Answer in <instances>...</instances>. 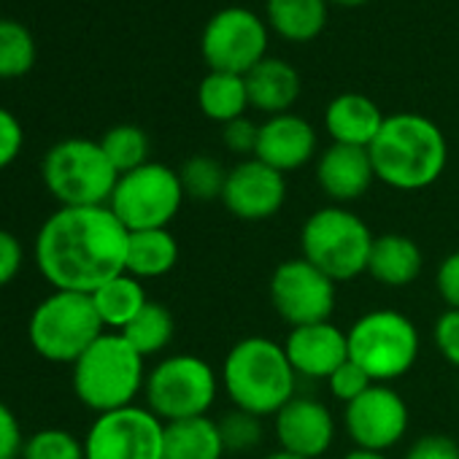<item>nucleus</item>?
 Here are the masks:
<instances>
[{"instance_id": "obj_1", "label": "nucleus", "mask_w": 459, "mask_h": 459, "mask_svg": "<svg viewBox=\"0 0 459 459\" xmlns=\"http://www.w3.org/2000/svg\"><path fill=\"white\" fill-rule=\"evenodd\" d=\"M130 230L108 205L57 208L36 236V265L52 290L92 295L125 273Z\"/></svg>"}, {"instance_id": "obj_2", "label": "nucleus", "mask_w": 459, "mask_h": 459, "mask_svg": "<svg viewBox=\"0 0 459 459\" xmlns=\"http://www.w3.org/2000/svg\"><path fill=\"white\" fill-rule=\"evenodd\" d=\"M368 152L376 181L397 192H419L432 186L448 162L443 130L429 117L413 111L386 117Z\"/></svg>"}, {"instance_id": "obj_3", "label": "nucleus", "mask_w": 459, "mask_h": 459, "mask_svg": "<svg viewBox=\"0 0 459 459\" xmlns=\"http://www.w3.org/2000/svg\"><path fill=\"white\" fill-rule=\"evenodd\" d=\"M219 381L233 408L249 411L260 419L276 416L298 389V373L284 343L263 335H249L233 343L221 362Z\"/></svg>"}, {"instance_id": "obj_4", "label": "nucleus", "mask_w": 459, "mask_h": 459, "mask_svg": "<svg viewBox=\"0 0 459 459\" xmlns=\"http://www.w3.org/2000/svg\"><path fill=\"white\" fill-rule=\"evenodd\" d=\"M143 357L127 343L122 333H103L71 368V381L79 403L90 411L108 413L135 405L143 392L146 368Z\"/></svg>"}, {"instance_id": "obj_5", "label": "nucleus", "mask_w": 459, "mask_h": 459, "mask_svg": "<svg viewBox=\"0 0 459 459\" xmlns=\"http://www.w3.org/2000/svg\"><path fill=\"white\" fill-rule=\"evenodd\" d=\"M376 236L349 205H325L314 211L300 230V252L335 284L368 273Z\"/></svg>"}, {"instance_id": "obj_6", "label": "nucleus", "mask_w": 459, "mask_h": 459, "mask_svg": "<svg viewBox=\"0 0 459 459\" xmlns=\"http://www.w3.org/2000/svg\"><path fill=\"white\" fill-rule=\"evenodd\" d=\"M106 333L92 298L84 292L52 290L30 314L28 341L47 362L74 365Z\"/></svg>"}, {"instance_id": "obj_7", "label": "nucleus", "mask_w": 459, "mask_h": 459, "mask_svg": "<svg viewBox=\"0 0 459 459\" xmlns=\"http://www.w3.org/2000/svg\"><path fill=\"white\" fill-rule=\"evenodd\" d=\"M41 176L49 195L63 208L108 205L119 181L100 141L90 138H65L55 143L44 157Z\"/></svg>"}, {"instance_id": "obj_8", "label": "nucleus", "mask_w": 459, "mask_h": 459, "mask_svg": "<svg viewBox=\"0 0 459 459\" xmlns=\"http://www.w3.org/2000/svg\"><path fill=\"white\" fill-rule=\"evenodd\" d=\"M349 359L357 362L373 384H389L413 370L419 359L416 325L392 308L362 314L349 327Z\"/></svg>"}, {"instance_id": "obj_9", "label": "nucleus", "mask_w": 459, "mask_h": 459, "mask_svg": "<svg viewBox=\"0 0 459 459\" xmlns=\"http://www.w3.org/2000/svg\"><path fill=\"white\" fill-rule=\"evenodd\" d=\"M219 384L216 370L203 357L170 354L146 373V408L165 424L208 416L216 403Z\"/></svg>"}, {"instance_id": "obj_10", "label": "nucleus", "mask_w": 459, "mask_h": 459, "mask_svg": "<svg viewBox=\"0 0 459 459\" xmlns=\"http://www.w3.org/2000/svg\"><path fill=\"white\" fill-rule=\"evenodd\" d=\"M184 189L178 170L162 162H146L130 173H122L108 208L130 230H162L168 227L184 205Z\"/></svg>"}, {"instance_id": "obj_11", "label": "nucleus", "mask_w": 459, "mask_h": 459, "mask_svg": "<svg viewBox=\"0 0 459 459\" xmlns=\"http://www.w3.org/2000/svg\"><path fill=\"white\" fill-rule=\"evenodd\" d=\"M271 28L244 6H227L211 14L200 36V55L208 71L247 76L260 60L268 57Z\"/></svg>"}, {"instance_id": "obj_12", "label": "nucleus", "mask_w": 459, "mask_h": 459, "mask_svg": "<svg viewBox=\"0 0 459 459\" xmlns=\"http://www.w3.org/2000/svg\"><path fill=\"white\" fill-rule=\"evenodd\" d=\"M165 421L146 405H127L95 416L84 435L87 459H162Z\"/></svg>"}, {"instance_id": "obj_13", "label": "nucleus", "mask_w": 459, "mask_h": 459, "mask_svg": "<svg viewBox=\"0 0 459 459\" xmlns=\"http://www.w3.org/2000/svg\"><path fill=\"white\" fill-rule=\"evenodd\" d=\"M271 306L290 327L330 322L335 311V281L306 257L276 265L271 276Z\"/></svg>"}, {"instance_id": "obj_14", "label": "nucleus", "mask_w": 459, "mask_h": 459, "mask_svg": "<svg viewBox=\"0 0 459 459\" xmlns=\"http://www.w3.org/2000/svg\"><path fill=\"white\" fill-rule=\"evenodd\" d=\"M408 405L389 384H373L343 411V427L354 448L386 454L408 432Z\"/></svg>"}, {"instance_id": "obj_15", "label": "nucleus", "mask_w": 459, "mask_h": 459, "mask_svg": "<svg viewBox=\"0 0 459 459\" xmlns=\"http://www.w3.org/2000/svg\"><path fill=\"white\" fill-rule=\"evenodd\" d=\"M287 203V176L260 162L257 157L241 160L227 170L221 205L241 221H265Z\"/></svg>"}, {"instance_id": "obj_16", "label": "nucleus", "mask_w": 459, "mask_h": 459, "mask_svg": "<svg viewBox=\"0 0 459 459\" xmlns=\"http://www.w3.org/2000/svg\"><path fill=\"white\" fill-rule=\"evenodd\" d=\"M273 432L281 451L303 459H319L335 440V419L322 400L295 394L273 416Z\"/></svg>"}, {"instance_id": "obj_17", "label": "nucleus", "mask_w": 459, "mask_h": 459, "mask_svg": "<svg viewBox=\"0 0 459 459\" xmlns=\"http://www.w3.org/2000/svg\"><path fill=\"white\" fill-rule=\"evenodd\" d=\"M284 351L298 378L327 381L349 359V335L333 322L292 327L284 341Z\"/></svg>"}, {"instance_id": "obj_18", "label": "nucleus", "mask_w": 459, "mask_h": 459, "mask_svg": "<svg viewBox=\"0 0 459 459\" xmlns=\"http://www.w3.org/2000/svg\"><path fill=\"white\" fill-rule=\"evenodd\" d=\"M316 146H319V138H316L314 125L287 111V114L268 117L260 125V141H257L255 157L287 176L308 165L316 157Z\"/></svg>"}, {"instance_id": "obj_19", "label": "nucleus", "mask_w": 459, "mask_h": 459, "mask_svg": "<svg viewBox=\"0 0 459 459\" xmlns=\"http://www.w3.org/2000/svg\"><path fill=\"white\" fill-rule=\"evenodd\" d=\"M376 181L370 152L359 146L330 143L316 157V184L333 205H349L368 195Z\"/></svg>"}, {"instance_id": "obj_20", "label": "nucleus", "mask_w": 459, "mask_h": 459, "mask_svg": "<svg viewBox=\"0 0 459 459\" xmlns=\"http://www.w3.org/2000/svg\"><path fill=\"white\" fill-rule=\"evenodd\" d=\"M384 114L362 92H341L325 108V130L333 143L368 149L384 127Z\"/></svg>"}, {"instance_id": "obj_21", "label": "nucleus", "mask_w": 459, "mask_h": 459, "mask_svg": "<svg viewBox=\"0 0 459 459\" xmlns=\"http://www.w3.org/2000/svg\"><path fill=\"white\" fill-rule=\"evenodd\" d=\"M244 79H247L249 106L268 117L292 111L303 90L300 74L287 60H279V57L260 60Z\"/></svg>"}, {"instance_id": "obj_22", "label": "nucleus", "mask_w": 459, "mask_h": 459, "mask_svg": "<svg viewBox=\"0 0 459 459\" xmlns=\"http://www.w3.org/2000/svg\"><path fill=\"white\" fill-rule=\"evenodd\" d=\"M421 268H424V257L413 238L403 233L376 236L368 260V276L376 284L389 290H403L421 276Z\"/></svg>"}, {"instance_id": "obj_23", "label": "nucleus", "mask_w": 459, "mask_h": 459, "mask_svg": "<svg viewBox=\"0 0 459 459\" xmlns=\"http://www.w3.org/2000/svg\"><path fill=\"white\" fill-rule=\"evenodd\" d=\"M265 22L279 39L308 44L327 28V0H265Z\"/></svg>"}, {"instance_id": "obj_24", "label": "nucleus", "mask_w": 459, "mask_h": 459, "mask_svg": "<svg viewBox=\"0 0 459 459\" xmlns=\"http://www.w3.org/2000/svg\"><path fill=\"white\" fill-rule=\"evenodd\" d=\"M178 263V241L168 227L162 230H138L127 241L125 271L141 281L160 279L170 273Z\"/></svg>"}, {"instance_id": "obj_25", "label": "nucleus", "mask_w": 459, "mask_h": 459, "mask_svg": "<svg viewBox=\"0 0 459 459\" xmlns=\"http://www.w3.org/2000/svg\"><path fill=\"white\" fill-rule=\"evenodd\" d=\"M224 454L216 419L197 416L165 424L162 459H221Z\"/></svg>"}, {"instance_id": "obj_26", "label": "nucleus", "mask_w": 459, "mask_h": 459, "mask_svg": "<svg viewBox=\"0 0 459 459\" xmlns=\"http://www.w3.org/2000/svg\"><path fill=\"white\" fill-rule=\"evenodd\" d=\"M197 106L205 119L219 122V125L247 117V108H252L247 79L238 74L208 71L197 84Z\"/></svg>"}, {"instance_id": "obj_27", "label": "nucleus", "mask_w": 459, "mask_h": 459, "mask_svg": "<svg viewBox=\"0 0 459 459\" xmlns=\"http://www.w3.org/2000/svg\"><path fill=\"white\" fill-rule=\"evenodd\" d=\"M90 298H92V306L108 333H122L149 303L141 279L130 276L127 271L114 276L103 287H98Z\"/></svg>"}, {"instance_id": "obj_28", "label": "nucleus", "mask_w": 459, "mask_h": 459, "mask_svg": "<svg viewBox=\"0 0 459 459\" xmlns=\"http://www.w3.org/2000/svg\"><path fill=\"white\" fill-rule=\"evenodd\" d=\"M122 335L146 359V357L162 354L170 346V341L176 335V319L168 306L149 300L141 308V314L122 330Z\"/></svg>"}, {"instance_id": "obj_29", "label": "nucleus", "mask_w": 459, "mask_h": 459, "mask_svg": "<svg viewBox=\"0 0 459 459\" xmlns=\"http://www.w3.org/2000/svg\"><path fill=\"white\" fill-rule=\"evenodd\" d=\"M178 178H181V189L186 200L213 203V200H221L227 168L211 154H192L189 160L181 162Z\"/></svg>"}, {"instance_id": "obj_30", "label": "nucleus", "mask_w": 459, "mask_h": 459, "mask_svg": "<svg viewBox=\"0 0 459 459\" xmlns=\"http://www.w3.org/2000/svg\"><path fill=\"white\" fill-rule=\"evenodd\" d=\"M36 39L14 20H0V79H20L36 65Z\"/></svg>"}, {"instance_id": "obj_31", "label": "nucleus", "mask_w": 459, "mask_h": 459, "mask_svg": "<svg viewBox=\"0 0 459 459\" xmlns=\"http://www.w3.org/2000/svg\"><path fill=\"white\" fill-rule=\"evenodd\" d=\"M100 146L119 176L149 162V135L135 125H117L106 130Z\"/></svg>"}, {"instance_id": "obj_32", "label": "nucleus", "mask_w": 459, "mask_h": 459, "mask_svg": "<svg viewBox=\"0 0 459 459\" xmlns=\"http://www.w3.org/2000/svg\"><path fill=\"white\" fill-rule=\"evenodd\" d=\"M22 459H87L84 440H79L71 429L44 427L25 437Z\"/></svg>"}, {"instance_id": "obj_33", "label": "nucleus", "mask_w": 459, "mask_h": 459, "mask_svg": "<svg viewBox=\"0 0 459 459\" xmlns=\"http://www.w3.org/2000/svg\"><path fill=\"white\" fill-rule=\"evenodd\" d=\"M216 424H219V435H221L227 454H244L263 443V419L249 411L233 408V411H227Z\"/></svg>"}, {"instance_id": "obj_34", "label": "nucleus", "mask_w": 459, "mask_h": 459, "mask_svg": "<svg viewBox=\"0 0 459 459\" xmlns=\"http://www.w3.org/2000/svg\"><path fill=\"white\" fill-rule=\"evenodd\" d=\"M327 386L333 392L335 400H341L343 405H349L351 400H357L362 392H368L373 386L370 376L351 359H346L330 378H327Z\"/></svg>"}, {"instance_id": "obj_35", "label": "nucleus", "mask_w": 459, "mask_h": 459, "mask_svg": "<svg viewBox=\"0 0 459 459\" xmlns=\"http://www.w3.org/2000/svg\"><path fill=\"white\" fill-rule=\"evenodd\" d=\"M221 141H224V146H227L230 152H233V154L249 160V157H255V152H257L260 125L252 122L249 117L233 119V122L221 125Z\"/></svg>"}, {"instance_id": "obj_36", "label": "nucleus", "mask_w": 459, "mask_h": 459, "mask_svg": "<svg viewBox=\"0 0 459 459\" xmlns=\"http://www.w3.org/2000/svg\"><path fill=\"white\" fill-rule=\"evenodd\" d=\"M435 349L440 351V357L459 370V311L446 308L437 322H435Z\"/></svg>"}, {"instance_id": "obj_37", "label": "nucleus", "mask_w": 459, "mask_h": 459, "mask_svg": "<svg viewBox=\"0 0 459 459\" xmlns=\"http://www.w3.org/2000/svg\"><path fill=\"white\" fill-rule=\"evenodd\" d=\"M25 432L17 413L0 400V459H22Z\"/></svg>"}, {"instance_id": "obj_38", "label": "nucleus", "mask_w": 459, "mask_h": 459, "mask_svg": "<svg viewBox=\"0 0 459 459\" xmlns=\"http://www.w3.org/2000/svg\"><path fill=\"white\" fill-rule=\"evenodd\" d=\"M22 143H25V133L20 119L0 106V170L9 168L20 157Z\"/></svg>"}, {"instance_id": "obj_39", "label": "nucleus", "mask_w": 459, "mask_h": 459, "mask_svg": "<svg viewBox=\"0 0 459 459\" xmlns=\"http://www.w3.org/2000/svg\"><path fill=\"white\" fill-rule=\"evenodd\" d=\"M25 265V252L22 244L14 233L0 227V290L9 287Z\"/></svg>"}, {"instance_id": "obj_40", "label": "nucleus", "mask_w": 459, "mask_h": 459, "mask_svg": "<svg viewBox=\"0 0 459 459\" xmlns=\"http://www.w3.org/2000/svg\"><path fill=\"white\" fill-rule=\"evenodd\" d=\"M405 459H459V446L446 435H421L405 451Z\"/></svg>"}, {"instance_id": "obj_41", "label": "nucleus", "mask_w": 459, "mask_h": 459, "mask_svg": "<svg viewBox=\"0 0 459 459\" xmlns=\"http://www.w3.org/2000/svg\"><path fill=\"white\" fill-rule=\"evenodd\" d=\"M435 287H437V295L446 303V308L459 311V249L451 252L440 263L437 276H435Z\"/></svg>"}, {"instance_id": "obj_42", "label": "nucleus", "mask_w": 459, "mask_h": 459, "mask_svg": "<svg viewBox=\"0 0 459 459\" xmlns=\"http://www.w3.org/2000/svg\"><path fill=\"white\" fill-rule=\"evenodd\" d=\"M341 459H389L386 454H378V451H365V448H354V451H349L346 456H341Z\"/></svg>"}, {"instance_id": "obj_43", "label": "nucleus", "mask_w": 459, "mask_h": 459, "mask_svg": "<svg viewBox=\"0 0 459 459\" xmlns=\"http://www.w3.org/2000/svg\"><path fill=\"white\" fill-rule=\"evenodd\" d=\"M265 459H303V456H295V454H290V451H273V454H268Z\"/></svg>"}, {"instance_id": "obj_44", "label": "nucleus", "mask_w": 459, "mask_h": 459, "mask_svg": "<svg viewBox=\"0 0 459 459\" xmlns=\"http://www.w3.org/2000/svg\"><path fill=\"white\" fill-rule=\"evenodd\" d=\"M327 4H335V6H362L368 0H327Z\"/></svg>"}]
</instances>
